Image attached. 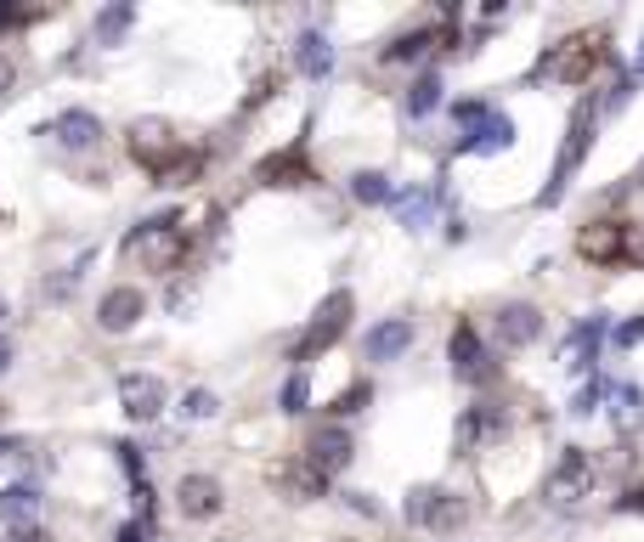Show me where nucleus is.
Instances as JSON below:
<instances>
[{
    "instance_id": "obj_32",
    "label": "nucleus",
    "mask_w": 644,
    "mask_h": 542,
    "mask_svg": "<svg viewBox=\"0 0 644 542\" xmlns=\"http://www.w3.org/2000/svg\"><path fill=\"white\" fill-rule=\"evenodd\" d=\"M362 401H373V390H367V385H351L346 396H339V401H333V413H356V406H362Z\"/></svg>"
},
{
    "instance_id": "obj_38",
    "label": "nucleus",
    "mask_w": 644,
    "mask_h": 542,
    "mask_svg": "<svg viewBox=\"0 0 644 542\" xmlns=\"http://www.w3.org/2000/svg\"><path fill=\"white\" fill-rule=\"evenodd\" d=\"M7 542H46V537H40V531H34V526H17V531H12Z\"/></svg>"
},
{
    "instance_id": "obj_34",
    "label": "nucleus",
    "mask_w": 644,
    "mask_h": 542,
    "mask_svg": "<svg viewBox=\"0 0 644 542\" xmlns=\"http://www.w3.org/2000/svg\"><path fill=\"white\" fill-rule=\"evenodd\" d=\"M351 508H356V515H367V520L379 515V503H373V497H362V492H351Z\"/></svg>"
},
{
    "instance_id": "obj_25",
    "label": "nucleus",
    "mask_w": 644,
    "mask_h": 542,
    "mask_svg": "<svg viewBox=\"0 0 644 542\" xmlns=\"http://www.w3.org/2000/svg\"><path fill=\"white\" fill-rule=\"evenodd\" d=\"M351 198H356V203H385V198H390V181L379 176V169H362V176L351 181Z\"/></svg>"
},
{
    "instance_id": "obj_16",
    "label": "nucleus",
    "mask_w": 644,
    "mask_h": 542,
    "mask_svg": "<svg viewBox=\"0 0 644 542\" xmlns=\"http://www.w3.org/2000/svg\"><path fill=\"white\" fill-rule=\"evenodd\" d=\"M271 481H278L294 503H312V497H328V474L312 463V458H294V463H283L278 474H271Z\"/></svg>"
},
{
    "instance_id": "obj_11",
    "label": "nucleus",
    "mask_w": 644,
    "mask_h": 542,
    "mask_svg": "<svg viewBox=\"0 0 644 542\" xmlns=\"http://www.w3.org/2000/svg\"><path fill=\"white\" fill-rule=\"evenodd\" d=\"M221 503H226V492H221L215 474H182L176 481V508L187 520H215Z\"/></svg>"
},
{
    "instance_id": "obj_19",
    "label": "nucleus",
    "mask_w": 644,
    "mask_h": 542,
    "mask_svg": "<svg viewBox=\"0 0 644 542\" xmlns=\"http://www.w3.org/2000/svg\"><path fill=\"white\" fill-rule=\"evenodd\" d=\"M34 515H40V492H34V486H7V492H0V520H7L12 531L34 526Z\"/></svg>"
},
{
    "instance_id": "obj_39",
    "label": "nucleus",
    "mask_w": 644,
    "mask_h": 542,
    "mask_svg": "<svg viewBox=\"0 0 644 542\" xmlns=\"http://www.w3.org/2000/svg\"><path fill=\"white\" fill-rule=\"evenodd\" d=\"M7 367H12V339L0 333V373H7Z\"/></svg>"
},
{
    "instance_id": "obj_2",
    "label": "nucleus",
    "mask_w": 644,
    "mask_h": 542,
    "mask_svg": "<svg viewBox=\"0 0 644 542\" xmlns=\"http://www.w3.org/2000/svg\"><path fill=\"white\" fill-rule=\"evenodd\" d=\"M599 62H605V40H599V34H571L565 46H554L549 57L537 62V74H549L560 85H588Z\"/></svg>"
},
{
    "instance_id": "obj_33",
    "label": "nucleus",
    "mask_w": 644,
    "mask_h": 542,
    "mask_svg": "<svg viewBox=\"0 0 644 542\" xmlns=\"http://www.w3.org/2000/svg\"><path fill=\"white\" fill-rule=\"evenodd\" d=\"M617 508H622V515H633V508L644 515V481H639V486H628V492L617 497Z\"/></svg>"
},
{
    "instance_id": "obj_7",
    "label": "nucleus",
    "mask_w": 644,
    "mask_h": 542,
    "mask_svg": "<svg viewBox=\"0 0 644 542\" xmlns=\"http://www.w3.org/2000/svg\"><path fill=\"white\" fill-rule=\"evenodd\" d=\"M130 153H136V164H148L159 176V169H169L182 158V136L169 130L164 119H136L130 125Z\"/></svg>"
},
{
    "instance_id": "obj_3",
    "label": "nucleus",
    "mask_w": 644,
    "mask_h": 542,
    "mask_svg": "<svg viewBox=\"0 0 644 542\" xmlns=\"http://www.w3.org/2000/svg\"><path fill=\"white\" fill-rule=\"evenodd\" d=\"M407 520L424 526V531H435V537H453V531L469 520V503H464V492H453V486H419L413 497H407Z\"/></svg>"
},
{
    "instance_id": "obj_27",
    "label": "nucleus",
    "mask_w": 644,
    "mask_h": 542,
    "mask_svg": "<svg viewBox=\"0 0 644 542\" xmlns=\"http://www.w3.org/2000/svg\"><path fill=\"white\" fill-rule=\"evenodd\" d=\"M215 396L210 390H187V401H182V419H215Z\"/></svg>"
},
{
    "instance_id": "obj_43",
    "label": "nucleus",
    "mask_w": 644,
    "mask_h": 542,
    "mask_svg": "<svg viewBox=\"0 0 644 542\" xmlns=\"http://www.w3.org/2000/svg\"><path fill=\"white\" fill-rule=\"evenodd\" d=\"M0 317H7V305H0Z\"/></svg>"
},
{
    "instance_id": "obj_30",
    "label": "nucleus",
    "mask_w": 644,
    "mask_h": 542,
    "mask_svg": "<svg viewBox=\"0 0 644 542\" xmlns=\"http://www.w3.org/2000/svg\"><path fill=\"white\" fill-rule=\"evenodd\" d=\"M622 260H639L644 266V221L639 226H622Z\"/></svg>"
},
{
    "instance_id": "obj_6",
    "label": "nucleus",
    "mask_w": 644,
    "mask_h": 542,
    "mask_svg": "<svg viewBox=\"0 0 644 542\" xmlns=\"http://www.w3.org/2000/svg\"><path fill=\"white\" fill-rule=\"evenodd\" d=\"M508 429V419H503V406H492V401H475V406H464L458 413V429H453V452L458 458H475L481 447H492V440Z\"/></svg>"
},
{
    "instance_id": "obj_23",
    "label": "nucleus",
    "mask_w": 644,
    "mask_h": 542,
    "mask_svg": "<svg viewBox=\"0 0 644 542\" xmlns=\"http://www.w3.org/2000/svg\"><path fill=\"white\" fill-rule=\"evenodd\" d=\"M639 424H644V390L622 385V390H617V429H622V435H633Z\"/></svg>"
},
{
    "instance_id": "obj_36",
    "label": "nucleus",
    "mask_w": 644,
    "mask_h": 542,
    "mask_svg": "<svg viewBox=\"0 0 644 542\" xmlns=\"http://www.w3.org/2000/svg\"><path fill=\"white\" fill-rule=\"evenodd\" d=\"M12 80H17V68H12L7 57H0V96H7V91H12Z\"/></svg>"
},
{
    "instance_id": "obj_1",
    "label": "nucleus",
    "mask_w": 644,
    "mask_h": 542,
    "mask_svg": "<svg viewBox=\"0 0 644 542\" xmlns=\"http://www.w3.org/2000/svg\"><path fill=\"white\" fill-rule=\"evenodd\" d=\"M605 481V463L588 452V447H565L560 463L549 469V486H542V497H549L554 508H583Z\"/></svg>"
},
{
    "instance_id": "obj_20",
    "label": "nucleus",
    "mask_w": 644,
    "mask_h": 542,
    "mask_svg": "<svg viewBox=\"0 0 644 542\" xmlns=\"http://www.w3.org/2000/svg\"><path fill=\"white\" fill-rule=\"evenodd\" d=\"M599 339H605V317H594V322H583V328L571 333V367H576V373H588V367H594Z\"/></svg>"
},
{
    "instance_id": "obj_17",
    "label": "nucleus",
    "mask_w": 644,
    "mask_h": 542,
    "mask_svg": "<svg viewBox=\"0 0 644 542\" xmlns=\"http://www.w3.org/2000/svg\"><path fill=\"white\" fill-rule=\"evenodd\" d=\"M576 249H583V260H594V266H617L622 260V226L617 221H594V226H583Z\"/></svg>"
},
{
    "instance_id": "obj_14",
    "label": "nucleus",
    "mask_w": 644,
    "mask_h": 542,
    "mask_svg": "<svg viewBox=\"0 0 644 542\" xmlns=\"http://www.w3.org/2000/svg\"><path fill=\"white\" fill-rule=\"evenodd\" d=\"M46 136H51L57 148H68V153H85V148L102 142V119L85 114V108H68V114H57V119L46 125Z\"/></svg>"
},
{
    "instance_id": "obj_4",
    "label": "nucleus",
    "mask_w": 644,
    "mask_h": 542,
    "mask_svg": "<svg viewBox=\"0 0 644 542\" xmlns=\"http://www.w3.org/2000/svg\"><path fill=\"white\" fill-rule=\"evenodd\" d=\"M594 119H599V108H594V102H576L571 130H565V148H560V164H554L549 187H542V203H554V198L565 192V181L576 176V164L588 158V142H594Z\"/></svg>"
},
{
    "instance_id": "obj_35",
    "label": "nucleus",
    "mask_w": 644,
    "mask_h": 542,
    "mask_svg": "<svg viewBox=\"0 0 644 542\" xmlns=\"http://www.w3.org/2000/svg\"><path fill=\"white\" fill-rule=\"evenodd\" d=\"M617 339H622V345H639V339H644V317H639V322H628Z\"/></svg>"
},
{
    "instance_id": "obj_18",
    "label": "nucleus",
    "mask_w": 644,
    "mask_h": 542,
    "mask_svg": "<svg viewBox=\"0 0 644 542\" xmlns=\"http://www.w3.org/2000/svg\"><path fill=\"white\" fill-rule=\"evenodd\" d=\"M294 62H300V74H305V80H323L328 68H333V51H328V40H323L317 28H305L300 40H294Z\"/></svg>"
},
{
    "instance_id": "obj_15",
    "label": "nucleus",
    "mask_w": 644,
    "mask_h": 542,
    "mask_svg": "<svg viewBox=\"0 0 644 542\" xmlns=\"http://www.w3.org/2000/svg\"><path fill=\"white\" fill-rule=\"evenodd\" d=\"M407 345H413V317H390V322H379V328H367L362 356H367V362H396Z\"/></svg>"
},
{
    "instance_id": "obj_37",
    "label": "nucleus",
    "mask_w": 644,
    "mask_h": 542,
    "mask_svg": "<svg viewBox=\"0 0 644 542\" xmlns=\"http://www.w3.org/2000/svg\"><path fill=\"white\" fill-rule=\"evenodd\" d=\"M28 12H17V7H0V28H17Z\"/></svg>"
},
{
    "instance_id": "obj_42",
    "label": "nucleus",
    "mask_w": 644,
    "mask_h": 542,
    "mask_svg": "<svg viewBox=\"0 0 644 542\" xmlns=\"http://www.w3.org/2000/svg\"><path fill=\"white\" fill-rule=\"evenodd\" d=\"M339 542H356V537H339Z\"/></svg>"
},
{
    "instance_id": "obj_29",
    "label": "nucleus",
    "mask_w": 644,
    "mask_h": 542,
    "mask_svg": "<svg viewBox=\"0 0 644 542\" xmlns=\"http://www.w3.org/2000/svg\"><path fill=\"white\" fill-rule=\"evenodd\" d=\"M430 198H435V192H413V198H401V221H407V226H424V221H430Z\"/></svg>"
},
{
    "instance_id": "obj_26",
    "label": "nucleus",
    "mask_w": 644,
    "mask_h": 542,
    "mask_svg": "<svg viewBox=\"0 0 644 542\" xmlns=\"http://www.w3.org/2000/svg\"><path fill=\"white\" fill-rule=\"evenodd\" d=\"M125 23H130V7H108L96 17V46H114L119 34H125Z\"/></svg>"
},
{
    "instance_id": "obj_9",
    "label": "nucleus",
    "mask_w": 644,
    "mask_h": 542,
    "mask_svg": "<svg viewBox=\"0 0 644 542\" xmlns=\"http://www.w3.org/2000/svg\"><path fill=\"white\" fill-rule=\"evenodd\" d=\"M148 317V294L136 288V283H114L108 294H102V305H96V328L102 333H125V328H136Z\"/></svg>"
},
{
    "instance_id": "obj_8",
    "label": "nucleus",
    "mask_w": 644,
    "mask_h": 542,
    "mask_svg": "<svg viewBox=\"0 0 644 542\" xmlns=\"http://www.w3.org/2000/svg\"><path fill=\"white\" fill-rule=\"evenodd\" d=\"M346 317H351V294H346V288H339V294H328V299H323V311H317V322H312V328H305V339H300V345H294V362L305 367V362H312L317 351H328V345H333V339H339V333H346Z\"/></svg>"
},
{
    "instance_id": "obj_5",
    "label": "nucleus",
    "mask_w": 644,
    "mask_h": 542,
    "mask_svg": "<svg viewBox=\"0 0 644 542\" xmlns=\"http://www.w3.org/2000/svg\"><path fill=\"white\" fill-rule=\"evenodd\" d=\"M447 362H453V373H458L464 385H492V379H497V362H492V351L481 345L475 322H458V328H453V339H447Z\"/></svg>"
},
{
    "instance_id": "obj_24",
    "label": "nucleus",
    "mask_w": 644,
    "mask_h": 542,
    "mask_svg": "<svg viewBox=\"0 0 644 542\" xmlns=\"http://www.w3.org/2000/svg\"><path fill=\"white\" fill-rule=\"evenodd\" d=\"M435 102H441V80H435V74H419V80H413V91H407V114L424 119V114L435 108Z\"/></svg>"
},
{
    "instance_id": "obj_22",
    "label": "nucleus",
    "mask_w": 644,
    "mask_h": 542,
    "mask_svg": "<svg viewBox=\"0 0 644 542\" xmlns=\"http://www.w3.org/2000/svg\"><path fill=\"white\" fill-rule=\"evenodd\" d=\"M435 46V28H413V34H401L396 46H385V62H413Z\"/></svg>"
},
{
    "instance_id": "obj_13",
    "label": "nucleus",
    "mask_w": 644,
    "mask_h": 542,
    "mask_svg": "<svg viewBox=\"0 0 644 542\" xmlns=\"http://www.w3.org/2000/svg\"><path fill=\"white\" fill-rule=\"evenodd\" d=\"M119 406L130 419H159L164 413V379H153V373H125L119 379Z\"/></svg>"
},
{
    "instance_id": "obj_28",
    "label": "nucleus",
    "mask_w": 644,
    "mask_h": 542,
    "mask_svg": "<svg viewBox=\"0 0 644 542\" xmlns=\"http://www.w3.org/2000/svg\"><path fill=\"white\" fill-rule=\"evenodd\" d=\"M305 396H312V385H305V367H300L294 379L283 385V413H305Z\"/></svg>"
},
{
    "instance_id": "obj_12",
    "label": "nucleus",
    "mask_w": 644,
    "mask_h": 542,
    "mask_svg": "<svg viewBox=\"0 0 644 542\" xmlns=\"http://www.w3.org/2000/svg\"><path fill=\"white\" fill-rule=\"evenodd\" d=\"M305 458H312V463L328 474V481H333L339 469H351V458H356V440H351V429H346V424H328V429H317V435H312V447H305Z\"/></svg>"
},
{
    "instance_id": "obj_40",
    "label": "nucleus",
    "mask_w": 644,
    "mask_h": 542,
    "mask_svg": "<svg viewBox=\"0 0 644 542\" xmlns=\"http://www.w3.org/2000/svg\"><path fill=\"white\" fill-rule=\"evenodd\" d=\"M639 68H644V46H639Z\"/></svg>"
},
{
    "instance_id": "obj_41",
    "label": "nucleus",
    "mask_w": 644,
    "mask_h": 542,
    "mask_svg": "<svg viewBox=\"0 0 644 542\" xmlns=\"http://www.w3.org/2000/svg\"><path fill=\"white\" fill-rule=\"evenodd\" d=\"M639 187H644V169H639Z\"/></svg>"
},
{
    "instance_id": "obj_21",
    "label": "nucleus",
    "mask_w": 644,
    "mask_h": 542,
    "mask_svg": "<svg viewBox=\"0 0 644 542\" xmlns=\"http://www.w3.org/2000/svg\"><path fill=\"white\" fill-rule=\"evenodd\" d=\"M508 136H515V125H508V114H487L481 125H475V136L464 148H475V153H492V148H508Z\"/></svg>"
},
{
    "instance_id": "obj_31",
    "label": "nucleus",
    "mask_w": 644,
    "mask_h": 542,
    "mask_svg": "<svg viewBox=\"0 0 644 542\" xmlns=\"http://www.w3.org/2000/svg\"><path fill=\"white\" fill-rule=\"evenodd\" d=\"M599 401H605V379L583 385V396H576V406H571V413H576V419H588V413H594V406H599Z\"/></svg>"
},
{
    "instance_id": "obj_10",
    "label": "nucleus",
    "mask_w": 644,
    "mask_h": 542,
    "mask_svg": "<svg viewBox=\"0 0 644 542\" xmlns=\"http://www.w3.org/2000/svg\"><path fill=\"white\" fill-rule=\"evenodd\" d=\"M497 345L503 351H526V345H537V333H542V311L531 299H515V305H503L497 311Z\"/></svg>"
}]
</instances>
